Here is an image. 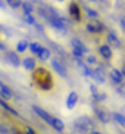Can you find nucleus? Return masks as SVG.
I'll return each mask as SVG.
<instances>
[{
    "mask_svg": "<svg viewBox=\"0 0 125 134\" xmlns=\"http://www.w3.org/2000/svg\"><path fill=\"white\" fill-rule=\"evenodd\" d=\"M56 2H59V3H63V2H65V0H56Z\"/></svg>",
    "mask_w": 125,
    "mask_h": 134,
    "instance_id": "nucleus-39",
    "label": "nucleus"
},
{
    "mask_svg": "<svg viewBox=\"0 0 125 134\" xmlns=\"http://www.w3.org/2000/svg\"><path fill=\"white\" fill-rule=\"evenodd\" d=\"M50 66H52V69L60 77V78H68V75H69L68 68H66V65L63 63V60L60 59V58H58V56L50 58Z\"/></svg>",
    "mask_w": 125,
    "mask_h": 134,
    "instance_id": "nucleus-4",
    "label": "nucleus"
},
{
    "mask_svg": "<svg viewBox=\"0 0 125 134\" xmlns=\"http://www.w3.org/2000/svg\"><path fill=\"white\" fill-rule=\"evenodd\" d=\"M25 134H35V131L32 130V127L27 125V127H25Z\"/></svg>",
    "mask_w": 125,
    "mask_h": 134,
    "instance_id": "nucleus-33",
    "label": "nucleus"
},
{
    "mask_svg": "<svg viewBox=\"0 0 125 134\" xmlns=\"http://www.w3.org/2000/svg\"><path fill=\"white\" fill-rule=\"evenodd\" d=\"M28 44H30V41L25 38L22 40H18L15 44V52L18 53V55H21V53H25V52L28 50Z\"/></svg>",
    "mask_w": 125,
    "mask_h": 134,
    "instance_id": "nucleus-18",
    "label": "nucleus"
},
{
    "mask_svg": "<svg viewBox=\"0 0 125 134\" xmlns=\"http://www.w3.org/2000/svg\"><path fill=\"white\" fill-rule=\"evenodd\" d=\"M74 125H75V128L82 134L90 133V131L94 130V121L88 116V115H81V116H78V118L75 119Z\"/></svg>",
    "mask_w": 125,
    "mask_h": 134,
    "instance_id": "nucleus-3",
    "label": "nucleus"
},
{
    "mask_svg": "<svg viewBox=\"0 0 125 134\" xmlns=\"http://www.w3.org/2000/svg\"><path fill=\"white\" fill-rule=\"evenodd\" d=\"M106 44H109L112 49H121L122 47V41L115 31H106Z\"/></svg>",
    "mask_w": 125,
    "mask_h": 134,
    "instance_id": "nucleus-7",
    "label": "nucleus"
},
{
    "mask_svg": "<svg viewBox=\"0 0 125 134\" xmlns=\"http://www.w3.org/2000/svg\"><path fill=\"white\" fill-rule=\"evenodd\" d=\"M34 28L37 30L38 32H44V27L41 24H38V22H35V25H34Z\"/></svg>",
    "mask_w": 125,
    "mask_h": 134,
    "instance_id": "nucleus-32",
    "label": "nucleus"
},
{
    "mask_svg": "<svg viewBox=\"0 0 125 134\" xmlns=\"http://www.w3.org/2000/svg\"><path fill=\"white\" fill-rule=\"evenodd\" d=\"M94 102L96 103H100V102H103V100H106V99H107V94H106L105 91H99L97 94L94 96Z\"/></svg>",
    "mask_w": 125,
    "mask_h": 134,
    "instance_id": "nucleus-29",
    "label": "nucleus"
},
{
    "mask_svg": "<svg viewBox=\"0 0 125 134\" xmlns=\"http://www.w3.org/2000/svg\"><path fill=\"white\" fill-rule=\"evenodd\" d=\"M66 12L74 24H78V25L82 24V21H84V12H82V6L79 4V2L71 0L66 6Z\"/></svg>",
    "mask_w": 125,
    "mask_h": 134,
    "instance_id": "nucleus-2",
    "label": "nucleus"
},
{
    "mask_svg": "<svg viewBox=\"0 0 125 134\" xmlns=\"http://www.w3.org/2000/svg\"><path fill=\"white\" fill-rule=\"evenodd\" d=\"M0 36H2V25H0Z\"/></svg>",
    "mask_w": 125,
    "mask_h": 134,
    "instance_id": "nucleus-40",
    "label": "nucleus"
},
{
    "mask_svg": "<svg viewBox=\"0 0 125 134\" xmlns=\"http://www.w3.org/2000/svg\"><path fill=\"white\" fill-rule=\"evenodd\" d=\"M99 55L102 56V59L106 60V62H110V60L113 59V49L110 47L109 44H100L99 46Z\"/></svg>",
    "mask_w": 125,
    "mask_h": 134,
    "instance_id": "nucleus-8",
    "label": "nucleus"
},
{
    "mask_svg": "<svg viewBox=\"0 0 125 134\" xmlns=\"http://www.w3.org/2000/svg\"><path fill=\"white\" fill-rule=\"evenodd\" d=\"M32 81H34V84L38 87L40 90H43V91H50L55 87L53 75L44 66H37L32 71Z\"/></svg>",
    "mask_w": 125,
    "mask_h": 134,
    "instance_id": "nucleus-1",
    "label": "nucleus"
},
{
    "mask_svg": "<svg viewBox=\"0 0 125 134\" xmlns=\"http://www.w3.org/2000/svg\"><path fill=\"white\" fill-rule=\"evenodd\" d=\"M37 58H38V60H41V62H47V60H50V58H52V50L49 47H46V46H43V47L40 49V52L37 53Z\"/></svg>",
    "mask_w": 125,
    "mask_h": 134,
    "instance_id": "nucleus-17",
    "label": "nucleus"
},
{
    "mask_svg": "<svg viewBox=\"0 0 125 134\" xmlns=\"http://www.w3.org/2000/svg\"><path fill=\"white\" fill-rule=\"evenodd\" d=\"M86 31L88 32V34H91V36H99L97 28H96V25H94L91 21H88V22L86 24Z\"/></svg>",
    "mask_w": 125,
    "mask_h": 134,
    "instance_id": "nucleus-27",
    "label": "nucleus"
},
{
    "mask_svg": "<svg viewBox=\"0 0 125 134\" xmlns=\"http://www.w3.org/2000/svg\"><path fill=\"white\" fill-rule=\"evenodd\" d=\"M88 2H93V3H94V2H97V0H88Z\"/></svg>",
    "mask_w": 125,
    "mask_h": 134,
    "instance_id": "nucleus-41",
    "label": "nucleus"
},
{
    "mask_svg": "<svg viewBox=\"0 0 125 134\" xmlns=\"http://www.w3.org/2000/svg\"><path fill=\"white\" fill-rule=\"evenodd\" d=\"M0 97L3 99V100H6V102L13 97V91H12V88L6 83H3L2 80H0Z\"/></svg>",
    "mask_w": 125,
    "mask_h": 134,
    "instance_id": "nucleus-14",
    "label": "nucleus"
},
{
    "mask_svg": "<svg viewBox=\"0 0 125 134\" xmlns=\"http://www.w3.org/2000/svg\"><path fill=\"white\" fill-rule=\"evenodd\" d=\"M110 118L113 119L121 128L125 130V115L122 114V112H112V114H110Z\"/></svg>",
    "mask_w": 125,
    "mask_h": 134,
    "instance_id": "nucleus-19",
    "label": "nucleus"
},
{
    "mask_svg": "<svg viewBox=\"0 0 125 134\" xmlns=\"http://www.w3.org/2000/svg\"><path fill=\"white\" fill-rule=\"evenodd\" d=\"M4 60L9 63V65H12L13 68H19L21 66V58L18 56V53H16L15 50H4Z\"/></svg>",
    "mask_w": 125,
    "mask_h": 134,
    "instance_id": "nucleus-6",
    "label": "nucleus"
},
{
    "mask_svg": "<svg viewBox=\"0 0 125 134\" xmlns=\"http://www.w3.org/2000/svg\"><path fill=\"white\" fill-rule=\"evenodd\" d=\"M90 91H91V96H93V97H94V96H96V94H97V93H99V90H97V86H96V84H90Z\"/></svg>",
    "mask_w": 125,
    "mask_h": 134,
    "instance_id": "nucleus-31",
    "label": "nucleus"
},
{
    "mask_svg": "<svg viewBox=\"0 0 125 134\" xmlns=\"http://www.w3.org/2000/svg\"><path fill=\"white\" fill-rule=\"evenodd\" d=\"M82 12L86 13V16L88 18V19H97V18H100V15H99L97 10L93 9V8H88V6L82 8Z\"/></svg>",
    "mask_w": 125,
    "mask_h": 134,
    "instance_id": "nucleus-21",
    "label": "nucleus"
},
{
    "mask_svg": "<svg viewBox=\"0 0 125 134\" xmlns=\"http://www.w3.org/2000/svg\"><path fill=\"white\" fill-rule=\"evenodd\" d=\"M90 134H102L100 131H97V130H93V131H90Z\"/></svg>",
    "mask_w": 125,
    "mask_h": 134,
    "instance_id": "nucleus-37",
    "label": "nucleus"
},
{
    "mask_svg": "<svg viewBox=\"0 0 125 134\" xmlns=\"http://www.w3.org/2000/svg\"><path fill=\"white\" fill-rule=\"evenodd\" d=\"M91 22H93L94 25H96V28H97V31H99V34H103L105 31H107V28H106V24L103 22L100 18H97V19H90Z\"/></svg>",
    "mask_w": 125,
    "mask_h": 134,
    "instance_id": "nucleus-24",
    "label": "nucleus"
},
{
    "mask_svg": "<svg viewBox=\"0 0 125 134\" xmlns=\"http://www.w3.org/2000/svg\"><path fill=\"white\" fill-rule=\"evenodd\" d=\"M119 25H121V28L125 31V15L121 16V19H119Z\"/></svg>",
    "mask_w": 125,
    "mask_h": 134,
    "instance_id": "nucleus-34",
    "label": "nucleus"
},
{
    "mask_svg": "<svg viewBox=\"0 0 125 134\" xmlns=\"http://www.w3.org/2000/svg\"><path fill=\"white\" fill-rule=\"evenodd\" d=\"M0 106L3 108V109H6V112H9V114L15 115V116H19V114H18V112H16V110L13 109L12 106H9L8 103H6V100H3L2 97H0Z\"/></svg>",
    "mask_w": 125,
    "mask_h": 134,
    "instance_id": "nucleus-25",
    "label": "nucleus"
},
{
    "mask_svg": "<svg viewBox=\"0 0 125 134\" xmlns=\"http://www.w3.org/2000/svg\"><path fill=\"white\" fill-rule=\"evenodd\" d=\"M21 66L28 72H32L37 68V60L34 56H25L24 59H21Z\"/></svg>",
    "mask_w": 125,
    "mask_h": 134,
    "instance_id": "nucleus-10",
    "label": "nucleus"
},
{
    "mask_svg": "<svg viewBox=\"0 0 125 134\" xmlns=\"http://www.w3.org/2000/svg\"><path fill=\"white\" fill-rule=\"evenodd\" d=\"M50 127L53 128V130H56L58 133H62V131L65 130V122H63L60 118L53 116V118H52V122H50Z\"/></svg>",
    "mask_w": 125,
    "mask_h": 134,
    "instance_id": "nucleus-20",
    "label": "nucleus"
},
{
    "mask_svg": "<svg viewBox=\"0 0 125 134\" xmlns=\"http://www.w3.org/2000/svg\"><path fill=\"white\" fill-rule=\"evenodd\" d=\"M94 116H96L99 121L102 122V124H109L110 119H112L109 114H106L103 109H99V108H96V109H94Z\"/></svg>",
    "mask_w": 125,
    "mask_h": 134,
    "instance_id": "nucleus-15",
    "label": "nucleus"
},
{
    "mask_svg": "<svg viewBox=\"0 0 125 134\" xmlns=\"http://www.w3.org/2000/svg\"><path fill=\"white\" fill-rule=\"evenodd\" d=\"M22 19H24V22L27 25H30V27H34L35 22H37V18L34 16V13H31V15H24Z\"/></svg>",
    "mask_w": 125,
    "mask_h": 134,
    "instance_id": "nucleus-28",
    "label": "nucleus"
},
{
    "mask_svg": "<svg viewBox=\"0 0 125 134\" xmlns=\"http://www.w3.org/2000/svg\"><path fill=\"white\" fill-rule=\"evenodd\" d=\"M78 100H79V96H78V93L77 91H69V94L66 96V100H65V106H66V109H69V110H72L75 106H77V103H78Z\"/></svg>",
    "mask_w": 125,
    "mask_h": 134,
    "instance_id": "nucleus-11",
    "label": "nucleus"
},
{
    "mask_svg": "<svg viewBox=\"0 0 125 134\" xmlns=\"http://www.w3.org/2000/svg\"><path fill=\"white\" fill-rule=\"evenodd\" d=\"M90 78L94 81L96 86H102V84L106 83V74H105V69H103L102 65H97V68H93V71H91V75Z\"/></svg>",
    "mask_w": 125,
    "mask_h": 134,
    "instance_id": "nucleus-5",
    "label": "nucleus"
},
{
    "mask_svg": "<svg viewBox=\"0 0 125 134\" xmlns=\"http://www.w3.org/2000/svg\"><path fill=\"white\" fill-rule=\"evenodd\" d=\"M32 110H34V114L38 116L40 119H43L46 124H49L50 125V122H52V118H53V115H50L47 110H44L43 108H40L37 106V105H32Z\"/></svg>",
    "mask_w": 125,
    "mask_h": 134,
    "instance_id": "nucleus-9",
    "label": "nucleus"
},
{
    "mask_svg": "<svg viewBox=\"0 0 125 134\" xmlns=\"http://www.w3.org/2000/svg\"><path fill=\"white\" fill-rule=\"evenodd\" d=\"M6 8V3H4V0H0V9H4Z\"/></svg>",
    "mask_w": 125,
    "mask_h": 134,
    "instance_id": "nucleus-36",
    "label": "nucleus"
},
{
    "mask_svg": "<svg viewBox=\"0 0 125 134\" xmlns=\"http://www.w3.org/2000/svg\"><path fill=\"white\" fill-rule=\"evenodd\" d=\"M109 78L112 80V83L116 84V86H119V84H122L125 81L121 69H118V68H112V69L109 71Z\"/></svg>",
    "mask_w": 125,
    "mask_h": 134,
    "instance_id": "nucleus-12",
    "label": "nucleus"
},
{
    "mask_svg": "<svg viewBox=\"0 0 125 134\" xmlns=\"http://www.w3.org/2000/svg\"><path fill=\"white\" fill-rule=\"evenodd\" d=\"M4 3H6V6L10 9H13V10H16V9L21 8V3H22V0H4Z\"/></svg>",
    "mask_w": 125,
    "mask_h": 134,
    "instance_id": "nucleus-26",
    "label": "nucleus"
},
{
    "mask_svg": "<svg viewBox=\"0 0 125 134\" xmlns=\"http://www.w3.org/2000/svg\"><path fill=\"white\" fill-rule=\"evenodd\" d=\"M71 55H72V58H74V60L75 59H84V53H81L79 50H75V49H71Z\"/></svg>",
    "mask_w": 125,
    "mask_h": 134,
    "instance_id": "nucleus-30",
    "label": "nucleus"
},
{
    "mask_svg": "<svg viewBox=\"0 0 125 134\" xmlns=\"http://www.w3.org/2000/svg\"><path fill=\"white\" fill-rule=\"evenodd\" d=\"M121 72H122V75H124V78H125V65L121 68Z\"/></svg>",
    "mask_w": 125,
    "mask_h": 134,
    "instance_id": "nucleus-38",
    "label": "nucleus"
},
{
    "mask_svg": "<svg viewBox=\"0 0 125 134\" xmlns=\"http://www.w3.org/2000/svg\"><path fill=\"white\" fill-rule=\"evenodd\" d=\"M69 44H71V49L79 50L81 53H84V55H87V53H90V52H88V47H87L86 44L82 43V40L77 38V37H74V38H71Z\"/></svg>",
    "mask_w": 125,
    "mask_h": 134,
    "instance_id": "nucleus-13",
    "label": "nucleus"
},
{
    "mask_svg": "<svg viewBox=\"0 0 125 134\" xmlns=\"http://www.w3.org/2000/svg\"><path fill=\"white\" fill-rule=\"evenodd\" d=\"M15 134H22V133H15Z\"/></svg>",
    "mask_w": 125,
    "mask_h": 134,
    "instance_id": "nucleus-42",
    "label": "nucleus"
},
{
    "mask_svg": "<svg viewBox=\"0 0 125 134\" xmlns=\"http://www.w3.org/2000/svg\"><path fill=\"white\" fill-rule=\"evenodd\" d=\"M43 47V44L40 43V41H30V44H28V50H30V53L34 56H37V53L40 52V49Z\"/></svg>",
    "mask_w": 125,
    "mask_h": 134,
    "instance_id": "nucleus-23",
    "label": "nucleus"
},
{
    "mask_svg": "<svg viewBox=\"0 0 125 134\" xmlns=\"http://www.w3.org/2000/svg\"><path fill=\"white\" fill-rule=\"evenodd\" d=\"M4 50H8V46L3 41H0V52H4Z\"/></svg>",
    "mask_w": 125,
    "mask_h": 134,
    "instance_id": "nucleus-35",
    "label": "nucleus"
},
{
    "mask_svg": "<svg viewBox=\"0 0 125 134\" xmlns=\"http://www.w3.org/2000/svg\"><path fill=\"white\" fill-rule=\"evenodd\" d=\"M84 62H86V65H88V66H97L99 65V60H97V58L93 55V53H87L86 56H84Z\"/></svg>",
    "mask_w": 125,
    "mask_h": 134,
    "instance_id": "nucleus-22",
    "label": "nucleus"
},
{
    "mask_svg": "<svg viewBox=\"0 0 125 134\" xmlns=\"http://www.w3.org/2000/svg\"><path fill=\"white\" fill-rule=\"evenodd\" d=\"M21 10H22L24 15H31V13L35 12V6L34 3H31L30 0H22V3H21Z\"/></svg>",
    "mask_w": 125,
    "mask_h": 134,
    "instance_id": "nucleus-16",
    "label": "nucleus"
}]
</instances>
